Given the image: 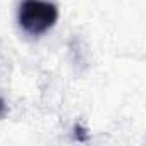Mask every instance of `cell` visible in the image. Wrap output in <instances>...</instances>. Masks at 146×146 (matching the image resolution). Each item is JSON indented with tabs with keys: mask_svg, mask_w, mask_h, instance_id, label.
<instances>
[{
	"mask_svg": "<svg viewBox=\"0 0 146 146\" xmlns=\"http://www.w3.org/2000/svg\"><path fill=\"white\" fill-rule=\"evenodd\" d=\"M76 132H79V137H78L79 141H84V139H86V136H83V132H84V129H83L81 125H76Z\"/></svg>",
	"mask_w": 146,
	"mask_h": 146,
	"instance_id": "cell-2",
	"label": "cell"
},
{
	"mask_svg": "<svg viewBox=\"0 0 146 146\" xmlns=\"http://www.w3.org/2000/svg\"><path fill=\"white\" fill-rule=\"evenodd\" d=\"M58 19V9L46 0H23L17 11V21L24 33L41 36L50 31Z\"/></svg>",
	"mask_w": 146,
	"mask_h": 146,
	"instance_id": "cell-1",
	"label": "cell"
},
{
	"mask_svg": "<svg viewBox=\"0 0 146 146\" xmlns=\"http://www.w3.org/2000/svg\"><path fill=\"white\" fill-rule=\"evenodd\" d=\"M4 110H5V103H4V100H2V98H0V113H2Z\"/></svg>",
	"mask_w": 146,
	"mask_h": 146,
	"instance_id": "cell-3",
	"label": "cell"
}]
</instances>
